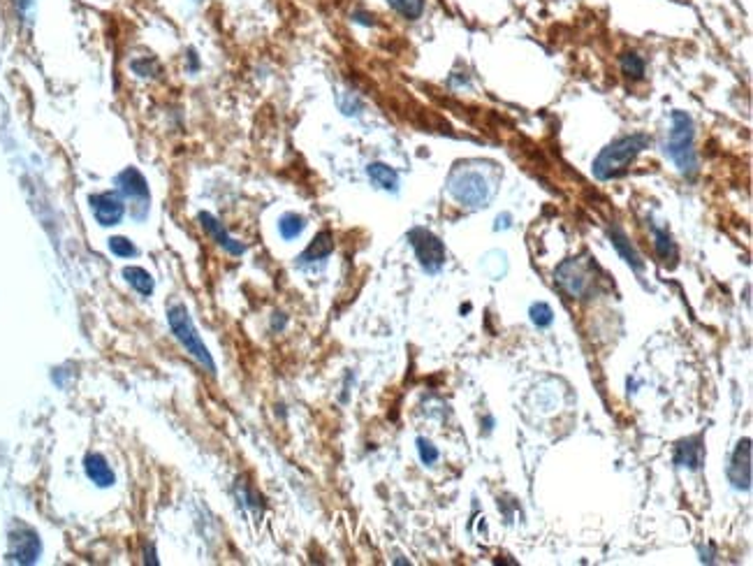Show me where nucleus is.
Wrapping results in <instances>:
<instances>
[{"mask_svg": "<svg viewBox=\"0 0 753 566\" xmlns=\"http://www.w3.org/2000/svg\"><path fill=\"white\" fill-rule=\"evenodd\" d=\"M652 147V137L645 135V133H633V135L617 137L614 142H610L598 156H596L591 172L598 182H610V179L624 177L629 167L636 163L637 156L645 151V149Z\"/></svg>", "mask_w": 753, "mask_h": 566, "instance_id": "f257e3e1", "label": "nucleus"}, {"mask_svg": "<svg viewBox=\"0 0 753 566\" xmlns=\"http://www.w3.org/2000/svg\"><path fill=\"white\" fill-rule=\"evenodd\" d=\"M665 154L682 172L684 177L698 174V154H695V125L691 114L675 109L670 118V130L665 140Z\"/></svg>", "mask_w": 753, "mask_h": 566, "instance_id": "f03ea898", "label": "nucleus"}, {"mask_svg": "<svg viewBox=\"0 0 753 566\" xmlns=\"http://www.w3.org/2000/svg\"><path fill=\"white\" fill-rule=\"evenodd\" d=\"M447 193L453 195L460 205L480 209V206L489 205L492 195H494V186L489 183L483 172L457 166L447 177Z\"/></svg>", "mask_w": 753, "mask_h": 566, "instance_id": "7ed1b4c3", "label": "nucleus"}, {"mask_svg": "<svg viewBox=\"0 0 753 566\" xmlns=\"http://www.w3.org/2000/svg\"><path fill=\"white\" fill-rule=\"evenodd\" d=\"M167 320H170V327L172 332H174V336L179 339V344L193 355L195 360L204 367L206 372L216 374V365H213L212 353H209V348L202 342V336L197 335V327L193 325V319L188 316L186 307H183V304H174V307L167 311Z\"/></svg>", "mask_w": 753, "mask_h": 566, "instance_id": "20e7f679", "label": "nucleus"}, {"mask_svg": "<svg viewBox=\"0 0 753 566\" xmlns=\"http://www.w3.org/2000/svg\"><path fill=\"white\" fill-rule=\"evenodd\" d=\"M596 271H598V267H596L594 260L568 258L557 267L554 277L571 297H589L594 293L596 281H598Z\"/></svg>", "mask_w": 753, "mask_h": 566, "instance_id": "39448f33", "label": "nucleus"}, {"mask_svg": "<svg viewBox=\"0 0 753 566\" xmlns=\"http://www.w3.org/2000/svg\"><path fill=\"white\" fill-rule=\"evenodd\" d=\"M408 242H411L413 251H415L420 267L427 274H438L443 270V265H445V244L434 232L427 230V228H413L408 232Z\"/></svg>", "mask_w": 753, "mask_h": 566, "instance_id": "423d86ee", "label": "nucleus"}, {"mask_svg": "<svg viewBox=\"0 0 753 566\" xmlns=\"http://www.w3.org/2000/svg\"><path fill=\"white\" fill-rule=\"evenodd\" d=\"M42 553V541L37 537L36 530H30L24 522H14L10 527V562H17V564H36L37 557Z\"/></svg>", "mask_w": 753, "mask_h": 566, "instance_id": "0eeeda50", "label": "nucleus"}, {"mask_svg": "<svg viewBox=\"0 0 753 566\" xmlns=\"http://www.w3.org/2000/svg\"><path fill=\"white\" fill-rule=\"evenodd\" d=\"M91 209H93L95 221L105 228L118 225L125 216V202L118 190H105V193H93L89 198Z\"/></svg>", "mask_w": 753, "mask_h": 566, "instance_id": "6e6552de", "label": "nucleus"}, {"mask_svg": "<svg viewBox=\"0 0 753 566\" xmlns=\"http://www.w3.org/2000/svg\"><path fill=\"white\" fill-rule=\"evenodd\" d=\"M751 439H741L728 465L730 485L735 489H744V492L751 489Z\"/></svg>", "mask_w": 753, "mask_h": 566, "instance_id": "1a4fd4ad", "label": "nucleus"}, {"mask_svg": "<svg viewBox=\"0 0 753 566\" xmlns=\"http://www.w3.org/2000/svg\"><path fill=\"white\" fill-rule=\"evenodd\" d=\"M197 221H200V225L204 228L206 235L212 237L218 247L225 248L228 254H230V255H244V254H246V247H244L242 242H236L235 237H230V232L225 230V225L220 223V221H218L213 214L200 212V214H197Z\"/></svg>", "mask_w": 753, "mask_h": 566, "instance_id": "9d476101", "label": "nucleus"}, {"mask_svg": "<svg viewBox=\"0 0 753 566\" xmlns=\"http://www.w3.org/2000/svg\"><path fill=\"white\" fill-rule=\"evenodd\" d=\"M675 465L682 466V469H691V472H698L705 465V441H702V434L682 439V441L677 443Z\"/></svg>", "mask_w": 753, "mask_h": 566, "instance_id": "9b49d317", "label": "nucleus"}, {"mask_svg": "<svg viewBox=\"0 0 753 566\" xmlns=\"http://www.w3.org/2000/svg\"><path fill=\"white\" fill-rule=\"evenodd\" d=\"M116 190L121 198H132L141 205V200L148 202V183L147 177L137 167H125L116 174Z\"/></svg>", "mask_w": 753, "mask_h": 566, "instance_id": "f8f14e48", "label": "nucleus"}, {"mask_svg": "<svg viewBox=\"0 0 753 566\" xmlns=\"http://www.w3.org/2000/svg\"><path fill=\"white\" fill-rule=\"evenodd\" d=\"M84 472L98 488H112L116 483V473L112 472L109 462L100 453H89L84 457Z\"/></svg>", "mask_w": 753, "mask_h": 566, "instance_id": "ddd939ff", "label": "nucleus"}, {"mask_svg": "<svg viewBox=\"0 0 753 566\" xmlns=\"http://www.w3.org/2000/svg\"><path fill=\"white\" fill-rule=\"evenodd\" d=\"M610 239H613L614 248H617L619 255L624 258L626 265H629L633 271H637V274H642V271H645V260H642V255L637 254L636 247L630 244L629 235H626L619 225H613V228H610Z\"/></svg>", "mask_w": 753, "mask_h": 566, "instance_id": "4468645a", "label": "nucleus"}, {"mask_svg": "<svg viewBox=\"0 0 753 566\" xmlns=\"http://www.w3.org/2000/svg\"><path fill=\"white\" fill-rule=\"evenodd\" d=\"M334 251V235L330 230H323L313 237V242L304 248V254L297 258L300 265H311V263H320V260H327Z\"/></svg>", "mask_w": 753, "mask_h": 566, "instance_id": "2eb2a0df", "label": "nucleus"}, {"mask_svg": "<svg viewBox=\"0 0 753 566\" xmlns=\"http://www.w3.org/2000/svg\"><path fill=\"white\" fill-rule=\"evenodd\" d=\"M366 174L373 182V186L388 190V193H397L399 190V172L395 167H389L388 163H371L366 167Z\"/></svg>", "mask_w": 753, "mask_h": 566, "instance_id": "dca6fc26", "label": "nucleus"}, {"mask_svg": "<svg viewBox=\"0 0 753 566\" xmlns=\"http://www.w3.org/2000/svg\"><path fill=\"white\" fill-rule=\"evenodd\" d=\"M121 274H124L125 281H128L130 286H132V288H135L141 297L154 295L156 281L147 270H141V267H124V271H121Z\"/></svg>", "mask_w": 753, "mask_h": 566, "instance_id": "f3484780", "label": "nucleus"}, {"mask_svg": "<svg viewBox=\"0 0 753 566\" xmlns=\"http://www.w3.org/2000/svg\"><path fill=\"white\" fill-rule=\"evenodd\" d=\"M480 270H483L489 279L499 281L501 277H506L508 274V255L503 254V251H487V254L483 255V260H480Z\"/></svg>", "mask_w": 753, "mask_h": 566, "instance_id": "a211bd4d", "label": "nucleus"}, {"mask_svg": "<svg viewBox=\"0 0 753 566\" xmlns=\"http://www.w3.org/2000/svg\"><path fill=\"white\" fill-rule=\"evenodd\" d=\"M653 247H656V254L663 263H677L679 258V248H677L675 239L668 230H661V228H653Z\"/></svg>", "mask_w": 753, "mask_h": 566, "instance_id": "6ab92c4d", "label": "nucleus"}, {"mask_svg": "<svg viewBox=\"0 0 753 566\" xmlns=\"http://www.w3.org/2000/svg\"><path fill=\"white\" fill-rule=\"evenodd\" d=\"M304 228H307V221H304V216H300V214L288 212V214H283L281 219H278V232H281V237L285 239V242L297 239V237L304 232Z\"/></svg>", "mask_w": 753, "mask_h": 566, "instance_id": "aec40b11", "label": "nucleus"}, {"mask_svg": "<svg viewBox=\"0 0 753 566\" xmlns=\"http://www.w3.org/2000/svg\"><path fill=\"white\" fill-rule=\"evenodd\" d=\"M388 5L408 21H415L424 12V0H388Z\"/></svg>", "mask_w": 753, "mask_h": 566, "instance_id": "412c9836", "label": "nucleus"}, {"mask_svg": "<svg viewBox=\"0 0 753 566\" xmlns=\"http://www.w3.org/2000/svg\"><path fill=\"white\" fill-rule=\"evenodd\" d=\"M621 72L629 79H642L645 77V61L637 56L636 52H629L621 56Z\"/></svg>", "mask_w": 753, "mask_h": 566, "instance_id": "4be33fe9", "label": "nucleus"}, {"mask_svg": "<svg viewBox=\"0 0 753 566\" xmlns=\"http://www.w3.org/2000/svg\"><path fill=\"white\" fill-rule=\"evenodd\" d=\"M529 316H531V323L536 325V327H549V325L554 323V311L548 302H536V304H531Z\"/></svg>", "mask_w": 753, "mask_h": 566, "instance_id": "5701e85b", "label": "nucleus"}, {"mask_svg": "<svg viewBox=\"0 0 753 566\" xmlns=\"http://www.w3.org/2000/svg\"><path fill=\"white\" fill-rule=\"evenodd\" d=\"M109 248H112V254L118 255V258H135V255L140 254V248L130 242L128 237H121V235L109 239Z\"/></svg>", "mask_w": 753, "mask_h": 566, "instance_id": "b1692460", "label": "nucleus"}, {"mask_svg": "<svg viewBox=\"0 0 753 566\" xmlns=\"http://www.w3.org/2000/svg\"><path fill=\"white\" fill-rule=\"evenodd\" d=\"M415 443H418V455H420V460H422V465L434 466L436 462H438V457H441L438 449H436L429 439H424V437H418V441Z\"/></svg>", "mask_w": 753, "mask_h": 566, "instance_id": "393cba45", "label": "nucleus"}, {"mask_svg": "<svg viewBox=\"0 0 753 566\" xmlns=\"http://www.w3.org/2000/svg\"><path fill=\"white\" fill-rule=\"evenodd\" d=\"M508 228H512V214H499V216H496L494 230H508Z\"/></svg>", "mask_w": 753, "mask_h": 566, "instance_id": "a878e982", "label": "nucleus"}, {"mask_svg": "<svg viewBox=\"0 0 753 566\" xmlns=\"http://www.w3.org/2000/svg\"><path fill=\"white\" fill-rule=\"evenodd\" d=\"M701 562H705V564H714V562H717V548H712V546L702 548L701 546Z\"/></svg>", "mask_w": 753, "mask_h": 566, "instance_id": "bb28decb", "label": "nucleus"}, {"mask_svg": "<svg viewBox=\"0 0 753 566\" xmlns=\"http://www.w3.org/2000/svg\"><path fill=\"white\" fill-rule=\"evenodd\" d=\"M271 327H274V330H283V327H285V316H283V313H274V323H271Z\"/></svg>", "mask_w": 753, "mask_h": 566, "instance_id": "cd10ccee", "label": "nucleus"}, {"mask_svg": "<svg viewBox=\"0 0 753 566\" xmlns=\"http://www.w3.org/2000/svg\"><path fill=\"white\" fill-rule=\"evenodd\" d=\"M30 3H33V0H14V5L19 7V12H26V7H28Z\"/></svg>", "mask_w": 753, "mask_h": 566, "instance_id": "c85d7f7f", "label": "nucleus"}]
</instances>
